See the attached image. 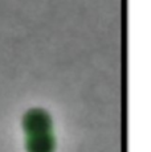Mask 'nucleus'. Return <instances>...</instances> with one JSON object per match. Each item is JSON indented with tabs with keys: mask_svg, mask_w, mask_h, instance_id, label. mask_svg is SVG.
<instances>
[{
	"mask_svg": "<svg viewBox=\"0 0 151 152\" xmlns=\"http://www.w3.org/2000/svg\"><path fill=\"white\" fill-rule=\"evenodd\" d=\"M57 142L53 131L25 136V151L27 152H56Z\"/></svg>",
	"mask_w": 151,
	"mask_h": 152,
	"instance_id": "2",
	"label": "nucleus"
},
{
	"mask_svg": "<svg viewBox=\"0 0 151 152\" xmlns=\"http://www.w3.org/2000/svg\"><path fill=\"white\" fill-rule=\"evenodd\" d=\"M21 128L25 136L52 132L53 131V119L45 109L32 107L23 115Z\"/></svg>",
	"mask_w": 151,
	"mask_h": 152,
	"instance_id": "1",
	"label": "nucleus"
}]
</instances>
